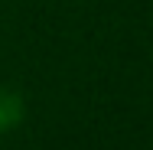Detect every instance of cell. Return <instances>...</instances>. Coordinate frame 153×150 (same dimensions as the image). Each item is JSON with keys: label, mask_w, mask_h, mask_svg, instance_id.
I'll list each match as a JSON object with an SVG mask.
<instances>
[{"label": "cell", "mask_w": 153, "mask_h": 150, "mask_svg": "<svg viewBox=\"0 0 153 150\" xmlns=\"http://www.w3.org/2000/svg\"><path fill=\"white\" fill-rule=\"evenodd\" d=\"M26 114V104H23V98H20V91L7 88V85H0V134H7V131H13L20 121Z\"/></svg>", "instance_id": "cell-1"}]
</instances>
